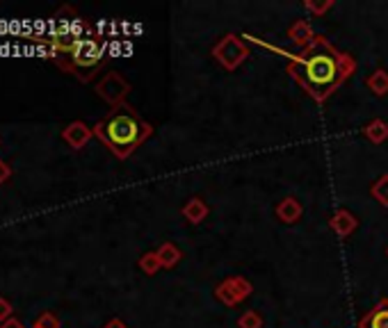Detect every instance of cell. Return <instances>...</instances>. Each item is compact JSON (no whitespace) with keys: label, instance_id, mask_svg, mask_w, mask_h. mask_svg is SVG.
Returning a JSON list of instances; mask_svg holds the SVG:
<instances>
[{"label":"cell","instance_id":"cell-1","mask_svg":"<svg viewBox=\"0 0 388 328\" xmlns=\"http://www.w3.org/2000/svg\"><path fill=\"white\" fill-rule=\"evenodd\" d=\"M279 53L288 57V73L292 80H297L299 87L315 103H324L357 71L354 57L338 50L320 34L299 55L283 53V50Z\"/></svg>","mask_w":388,"mask_h":328},{"label":"cell","instance_id":"cell-2","mask_svg":"<svg viewBox=\"0 0 388 328\" xmlns=\"http://www.w3.org/2000/svg\"><path fill=\"white\" fill-rule=\"evenodd\" d=\"M94 135L119 160H126L153 135V128L128 103H124L119 107H112L110 114L94 126Z\"/></svg>","mask_w":388,"mask_h":328},{"label":"cell","instance_id":"cell-3","mask_svg":"<svg viewBox=\"0 0 388 328\" xmlns=\"http://www.w3.org/2000/svg\"><path fill=\"white\" fill-rule=\"evenodd\" d=\"M213 57L222 68H227V71H236V68H240V64L247 62L249 48H247L245 41L238 37V34L227 32L217 44H215Z\"/></svg>","mask_w":388,"mask_h":328},{"label":"cell","instance_id":"cell-4","mask_svg":"<svg viewBox=\"0 0 388 328\" xmlns=\"http://www.w3.org/2000/svg\"><path fill=\"white\" fill-rule=\"evenodd\" d=\"M69 57H71L73 71H78V68L89 71V68L101 64V59H103V41L99 37H80Z\"/></svg>","mask_w":388,"mask_h":328},{"label":"cell","instance_id":"cell-5","mask_svg":"<svg viewBox=\"0 0 388 328\" xmlns=\"http://www.w3.org/2000/svg\"><path fill=\"white\" fill-rule=\"evenodd\" d=\"M128 91H131V82H128L119 71H108L96 82L99 98H103L112 107L124 105V98L128 96Z\"/></svg>","mask_w":388,"mask_h":328},{"label":"cell","instance_id":"cell-6","mask_svg":"<svg viewBox=\"0 0 388 328\" xmlns=\"http://www.w3.org/2000/svg\"><path fill=\"white\" fill-rule=\"evenodd\" d=\"M252 292H254V285L249 283V278H245V276H231V278L222 281L217 288H215V299H217L220 304L233 308V306L243 304Z\"/></svg>","mask_w":388,"mask_h":328},{"label":"cell","instance_id":"cell-7","mask_svg":"<svg viewBox=\"0 0 388 328\" xmlns=\"http://www.w3.org/2000/svg\"><path fill=\"white\" fill-rule=\"evenodd\" d=\"M92 137H94V128H89L85 121H71V124L62 131V140L71 146L73 151L85 149Z\"/></svg>","mask_w":388,"mask_h":328},{"label":"cell","instance_id":"cell-8","mask_svg":"<svg viewBox=\"0 0 388 328\" xmlns=\"http://www.w3.org/2000/svg\"><path fill=\"white\" fill-rule=\"evenodd\" d=\"M329 226L331 230L338 235L340 239H347L350 235H354V230L359 228V219L352 214L350 210H336L331 214V219H329Z\"/></svg>","mask_w":388,"mask_h":328},{"label":"cell","instance_id":"cell-9","mask_svg":"<svg viewBox=\"0 0 388 328\" xmlns=\"http://www.w3.org/2000/svg\"><path fill=\"white\" fill-rule=\"evenodd\" d=\"M274 214H277V219L281 223H288V226H292V223H297L301 219V214H304V205L299 203V198L286 196V198H281L279 205L274 208Z\"/></svg>","mask_w":388,"mask_h":328},{"label":"cell","instance_id":"cell-10","mask_svg":"<svg viewBox=\"0 0 388 328\" xmlns=\"http://www.w3.org/2000/svg\"><path fill=\"white\" fill-rule=\"evenodd\" d=\"M359 328H388V299H379L373 310L361 317Z\"/></svg>","mask_w":388,"mask_h":328},{"label":"cell","instance_id":"cell-11","mask_svg":"<svg viewBox=\"0 0 388 328\" xmlns=\"http://www.w3.org/2000/svg\"><path fill=\"white\" fill-rule=\"evenodd\" d=\"M315 37H317V34L313 32V28H310V23L306 19H299V21H295L288 28V39L292 41V44L301 46V50L313 44Z\"/></svg>","mask_w":388,"mask_h":328},{"label":"cell","instance_id":"cell-12","mask_svg":"<svg viewBox=\"0 0 388 328\" xmlns=\"http://www.w3.org/2000/svg\"><path fill=\"white\" fill-rule=\"evenodd\" d=\"M180 214H183L187 223H192V226H196V223L206 221V217L210 214V208H208V203H206L203 198L192 196V198H189V201L183 205V210H180Z\"/></svg>","mask_w":388,"mask_h":328},{"label":"cell","instance_id":"cell-13","mask_svg":"<svg viewBox=\"0 0 388 328\" xmlns=\"http://www.w3.org/2000/svg\"><path fill=\"white\" fill-rule=\"evenodd\" d=\"M366 87L379 98L388 96V71L386 68H375V71L366 77Z\"/></svg>","mask_w":388,"mask_h":328},{"label":"cell","instance_id":"cell-14","mask_svg":"<svg viewBox=\"0 0 388 328\" xmlns=\"http://www.w3.org/2000/svg\"><path fill=\"white\" fill-rule=\"evenodd\" d=\"M364 137L373 144H384L388 140V121L373 119L370 124L364 126Z\"/></svg>","mask_w":388,"mask_h":328},{"label":"cell","instance_id":"cell-15","mask_svg":"<svg viewBox=\"0 0 388 328\" xmlns=\"http://www.w3.org/2000/svg\"><path fill=\"white\" fill-rule=\"evenodd\" d=\"M155 253H158V258H160L162 269H171V267H176L180 262V258H183V251H180L174 241H165V244H160V248Z\"/></svg>","mask_w":388,"mask_h":328},{"label":"cell","instance_id":"cell-16","mask_svg":"<svg viewBox=\"0 0 388 328\" xmlns=\"http://www.w3.org/2000/svg\"><path fill=\"white\" fill-rule=\"evenodd\" d=\"M140 269L146 274V276H155L160 269H162V264H160V258H158V253L155 251H149V253H144V255H140Z\"/></svg>","mask_w":388,"mask_h":328},{"label":"cell","instance_id":"cell-17","mask_svg":"<svg viewBox=\"0 0 388 328\" xmlns=\"http://www.w3.org/2000/svg\"><path fill=\"white\" fill-rule=\"evenodd\" d=\"M373 196H375V201L379 205L388 208V174L382 176V178H377V183L373 185Z\"/></svg>","mask_w":388,"mask_h":328},{"label":"cell","instance_id":"cell-18","mask_svg":"<svg viewBox=\"0 0 388 328\" xmlns=\"http://www.w3.org/2000/svg\"><path fill=\"white\" fill-rule=\"evenodd\" d=\"M238 328H263V317L256 310H247V313L240 315Z\"/></svg>","mask_w":388,"mask_h":328},{"label":"cell","instance_id":"cell-19","mask_svg":"<svg viewBox=\"0 0 388 328\" xmlns=\"http://www.w3.org/2000/svg\"><path fill=\"white\" fill-rule=\"evenodd\" d=\"M333 0H324V3H315V0H306V3H304V7H306V10L310 12V14H313V16H324L326 12H329V10H333Z\"/></svg>","mask_w":388,"mask_h":328},{"label":"cell","instance_id":"cell-20","mask_svg":"<svg viewBox=\"0 0 388 328\" xmlns=\"http://www.w3.org/2000/svg\"><path fill=\"white\" fill-rule=\"evenodd\" d=\"M32 328H59V317L53 313H41L37 319H34Z\"/></svg>","mask_w":388,"mask_h":328},{"label":"cell","instance_id":"cell-21","mask_svg":"<svg viewBox=\"0 0 388 328\" xmlns=\"http://www.w3.org/2000/svg\"><path fill=\"white\" fill-rule=\"evenodd\" d=\"M7 319H12V304L0 297V324H5Z\"/></svg>","mask_w":388,"mask_h":328},{"label":"cell","instance_id":"cell-22","mask_svg":"<svg viewBox=\"0 0 388 328\" xmlns=\"http://www.w3.org/2000/svg\"><path fill=\"white\" fill-rule=\"evenodd\" d=\"M10 176H12V167L5 160H0V185L7 183V180H10Z\"/></svg>","mask_w":388,"mask_h":328},{"label":"cell","instance_id":"cell-23","mask_svg":"<svg viewBox=\"0 0 388 328\" xmlns=\"http://www.w3.org/2000/svg\"><path fill=\"white\" fill-rule=\"evenodd\" d=\"M0 328H25V326L19 322V319H14V317H12V319H7L5 324H0Z\"/></svg>","mask_w":388,"mask_h":328},{"label":"cell","instance_id":"cell-24","mask_svg":"<svg viewBox=\"0 0 388 328\" xmlns=\"http://www.w3.org/2000/svg\"><path fill=\"white\" fill-rule=\"evenodd\" d=\"M106 328H128L122 319H110V322L106 324Z\"/></svg>","mask_w":388,"mask_h":328},{"label":"cell","instance_id":"cell-25","mask_svg":"<svg viewBox=\"0 0 388 328\" xmlns=\"http://www.w3.org/2000/svg\"><path fill=\"white\" fill-rule=\"evenodd\" d=\"M386 253H388V248H386Z\"/></svg>","mask_w":388,"mask_h":328}]
</instances>
